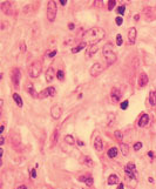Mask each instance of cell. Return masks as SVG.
<instances>
[{"instance_id": "6da1fadb", "label": "cell", "mask_w": 156, "mask_h": 189, "mask_svg": "<svg viewBox=\"0 0 156 189\" xmlns=\"http://www.w3.org/2000/svg\"><path fill=\"white\" fill-rule=\"evenodd\" d=\"M106 36V31L101 27H93L86 31L82 35V42L89 46H96Z\"/></svg>"}, {"instance_id": "7a4b0ae2", "label": "cell", "mask_w": 156, "mask_h": 189, "mask_svg": "<svg viewBox=\"0 0 156 189\" xmlns=\"http://www.w3.org/2000/svg\"><path fill=\"white\" fill-rule=\"evenodd\" d=\"M102 53H103V56H105L106 62H107L108 66L113 65L116 61V59H118L116 52L114 51V46H113V43H110V42H107L105 46H103Z\"/></svg>"}, {"instance_id": "3957f363", "label": "cell", "mask_w": 156, "mask_h": 189, "mask_svg": "<svg viewBox=\"0 0 156 189\" xmlns=\"http://www.w3.org/2000/svg\"><path fill=\"white\" fill-rule=\"evenodd\" d=\"M41 72H42V64L39 60L33 61L31 64V66H29V68H28V74H29L31 78H33V79L34 78H38L41 74Z\"/></svg>"}, {"instance_id": "277c9868", "label": "cell", "mask_w": 156, "mask_h": 189, "mask_svg": "<svg viewBox=\"0 0 156 189\" xmlns=\"http://www.w3.org/2000/svg\"><path fill=\"white\" fill-rule=\"evenodd\" d=\"M56 13H58V6H56V3L51 0L47 4V19L48 21L53 22L56 18Z\"/></svg>"}, {"instance_id": "5b68a950", "label": "cell", "mask_w": 156, "mask_h": 189, "mask_svg": "<svg viewBox=\"0 0 156 189\" xmlns=\"http://www.w3.org/2000/svg\"><path fill=\"white\" fill-rule=\"evenodd\" d=\"M20 77L21 73L18 68H14L11 73V80H12V85L14 87V89H19L20 87Z\"/></svg>"}, {"instance_id": "8992f818", "label": "cell", "mask_w": 156, "mask_h": 189, "mask_svg": "<svg viewBox=\"0 0 156 189\" xmlns=\"http://www.w3.org/2000/svg\"><path fill=\"white\" fill-rule=\"evenodd\" d=\"M143 16L148 21H154L156 19V8L153 6H147L143 8Z\"/></svg>"}, {"instance_id": "52a82bcc", "label": "cell", "mask_w": 156, "mask_h": 189, "mask_svg": "<svg viewBox=\"0 0 156 189\" xmlns=\"http://www.w3.org/2000/svg\"><path fill=\"white\" fill-rule=\"evenodd\" d=\"M103 68H105V67H103L100 62H95V64H93V66L90 67V69H89L90 77H93V78L99 77V75L103 72Z\"/></svg>"}, {"instance_id": "ba28073f", "label": "cell", "mask_w": 156, "mask_h": 189, "mask_svg": "<svg viewBox=\"0 0 156 189\" xmlns=\"http://www.w3.org/2000/svg\"><path fill=\"white\" fill-rule=\"evenodd\" d=\"M0 8H1L3 13L6 14V16H12L13 14V5H12V3H10V1H4V3L0 5Z\"/></svg>"}, {"instance_id": "9c48e42d", "label": "cell", "mask_w": 156, "mask_h": 189, "mask_svg": "<svg viewBox=\"0 0 156 189\" xmlns=\"http://www.w3.org/2000/svg\"><path fill=\"white\" fill-rule=\"evenodd\" d=\"M62 114V107L60 105H54L51 108V115L54 120H59Z\"/></svg>"}, {"instance_id": "30bf717a", "label": "cell", "mask_w": 156, "mask_h": 189, "mask_svg": "<svg viewBox=\"0 0 156 189\" xmlns=\"http://www.w3.org/2000/svg\"><path fill=\"white\" fill-rule=\"evenodd\" d=\"M136 35H137V31L135 27H130L128 31V42L130 45H134L136 41Z\"/></svg>"}, {"instance_id": "8fae6325", "label": "cell", "mask_w": 156, "mask_h": 189, "mask_svg": "<svg viewBox=\"0 0 156 189\" xmlns=\"http://www.w3.org/2000/svg\"><path fill=\"white\" fill-rule=\"evenodd\" d=\"M110 97H112L113 102H119L121 99V92L119 88H116V87H114V88H112V90H110Z\"/></svg>"}, {"instance_id": "7c38bea8", "label": "cell", "mask_w": 156, "mask_h": 189, "mask_svg": "<svg viewBox=\"0 0 156 189\" xmlns=\"http://www.w3.org/2000/svg\"><path fill=\"white\" fill-rule=\"evenodd\" d=\"M126 181H127V183H128L130 187L135 188V186H136V177H135V174L126 173Z\"/></svg>"}, {"instance_id": "4fadbf2b", "label": "cell", "mask_w": 156, "mask_h": 189, "mask_svg": "<svg viewBox=\"0 0 156 189\" xmlns=\"http://www.w3.org/2000/svg\"><path fill=\"white\" fill-rule=\"evenodd\" d=\"M26 90L28 92V94L31 95L32 97H34V99H36V97H39V94L38 92H36L35 89H34V86L31 84V82H27L26 84Z\"/></svg>"}, {"instance_id": "5bb4252c", "label": "cell", "mask_w": 156, "mask_h": 189, "mask_svg": "<svg viewBox=\"0 0 156 189\" xmlns=\"http://www.w3.org/2000/svg\"><path fill=\"white\" fill-rule=\"evenodd\" d=\"M94 148L96 152H102L103 150V141L100 136H96L94 139Z\"/></svg>"}, {"instance_id": "9a60e30c", "label": "cell", "mask_w": 156, "mask_h": 189, "mask_svg": "<svg viewBox=\"0 0 156 189\" xmlns=\"http://www.w3.org/2000/svg\"><path fill=\"white\" fill-rule=\"evenodd\" d=\"M55 77H56V73H55V71H54V68L53 67H49L46 72V81L48 82V84H51Z\"/></svg>"}, {"instance_id": "2e32d148", "label": "cell", "mask_w": 156, "mask_h": 189, "mask_svg": "<svg viewBox=\"0 0 156 189\" xmlns=\"http://www.w3.org/2000/svg\"><path fill=\"white\" fill-rule=\"evenodd\" d=\"M149 79H148V75L146 73H141L140 77H138V80H137V84H138V87H144L147 84H148Z\"/></svg>"}, {"instance_id": "e0dca14e", "label": "cell", "mask_w": 156, "mask_h": 189, "mask_svg": "<svg viewBox=\"0 0 156 189\" xmlns=\"http://www.w3.org/2000/svg\"><path fill=\"white\" fill-rule=\"evenodd\" d=\"M149 123V115L148 114H142L140 120H138V127H146Z\"/></svg>"}, {"instance_id": "ac0fdd59", "label": "cell", "mask_w": 156, "mask_h": 189, "mask_svg": "<svg viewBox=\"0 0 156 189\" xmlns=\"http://www.w3.org/2000/svg\"><path fill=\"white\" fill-rule=\"evenodd\" d=\"M149 103L153 107L156 106V90H154V89H151L149 92Z\"/></svg>"}, {"instance_id": "d6986e66", "label": "cell", "mask_w": 156, "mask_h": 189, "mask_svg": "<svg viewBox=\"0 0 156 189\" xmlns=\"http://www.w3.org/2000/svg\"><path fill=\"white\" fill-rule=\"evenodd\" d=\"M118 183H120V180H119L118 175H115V174H112V175L108 177V184L113 186V184H118Z\"/></svg>"}, {"instance_id": "ffe728a7", "label": "cell", "mask_w": 156, "mask_h": 189, "mask_svg": "<svg viewBox=\"0 0 156 189\" xmlns=\"http://www.w3.org/2000/svg\"><path fill=\"white\" fill-rule=\"evenodd\" d=\"M81 160H82L81 163H83L84 166H88V167H93V166H94V162H93V160L89 157V156H82Z\"/></svg>"}, {"instance_id": "44dd1931", "label": "cell", "mask_w": 156, "mask_h": 189, "mask_svg": "<svg viewBox=\"0 0 156 189\" xmlns=\"http://www.w3.org/2000/svg\"><path fill=\"white\" fill-rule=\"evenodd\" d=\"M124 170H126V173H131V174H135V171H136L135 164H134L133 162H129V163L127 164V166H126Z\"/></svg>"}, {"instance_id": "7402d4cb", "label": "cell", "mask_w": 156, "mask_h": 189, "mask_svg": "<svg viewBox=\"0 0 156 189\" xmlns=\"http://www.w3.org/2000/svg\"><path fill=\"white\" fill-rule=\"evenodd\" d=\"M13 99H14V101H15V103H17V105H18V107H22V106H24L22 99H21V96L18 94V93H14V94H13Z\"/></svg>"}, {"instance_id": "603a6c76", "label": "cell", "mask_w": 156, "mask_h": 189, "mask_svg": "<svg viewBox=\"0 0 156 189\" xmlns=\"http://www.w3.org/2000/svg\"><path fill=\"white\" fill-rule=\"evenodd\" d=\"M118 153H119V150H118V148H116V147H112V148H110L109 150L107 152V154H108V157H110V158H114V157H116V155H118Z\"/></svg>"}, {"instance_id": "cb8c5ba5", "label": "cell", "mask_w": 156, "mask_h": 189, "mask_svg": "<svg viewBox=\"0 0 156 189\" xmlns=\"http://www.w3.org/2000/svg\"><path fill=\"white\" fill-rule=\"evenodd\" d=\"M120 149H121V153H122L123 156H127V155H128V153H129V147H128V145H126V143H122V142H121Z\"/></svg>"}, {"instance_id": "d4e9b609", "label": "cell", "mask_w": 156, "mask_h": 189, "mask_svg": "<svg viewBox=\"0 0 156 189\" xmlns=\"http://www.w3.org/2000/svg\"><path fill=\"white\" fill-rule=\"evenodd\" d=\"M86 46H87V45H86L84 42H81L80 45H77V46L75 47V48H73V49H72V53H79V52H80V51H82V49H83Z\"/></svg>"}, {"instance_id": "484cf974", "label": "cell", "mask_w": 156, "mask_h": 189, "mask_svg": "<svg viewBox=\"0 0 156 189\" xmlns=\"http://www.w3.org/2000/svg\"><path fill=\"white\" fill-rule=\"evenodd\" d=\"M58 138H59V129H55L53 133V136H52V146H54L58 141Z\"/></svg>"}, {"instance_id": "4316f807", "label": "cell", "mask_w": 156, "mask_h": 189, "mask_svg": "<svg viewBox=\"0 0 156 189\" xmlns=\"http://www.w3.org/2000/svg\"><path fill=\"white\" fill-rule=\"evenodd\" d=\"M65 142H67L68 145H74L75 143V139L72 135H66L65 136Z\"/></svg>"}, {"instance_id": "83f0119b", "label": "cell", "mask_w": 156, "mask_h": 189, "mask_svg": "<svg viewBox=\"0 0 156 189\" xmlns=\"http://www.w3.org/2000/svg\"><path fill=\"white\" fill-rule=\"evenodd\" d=\"M56 78L60 80V81H62V80L65 79V73L64 71H61V69H59V71H56Z\"/></svg>"}, {"instance_id": "f1b7e54d", "label": "cell", "mask_w": 156, "mask_h": 189, "mask_svg": "<svg viewBox=\"0 0 156 189\" xmlns=\"http://www.w3.org/2000/svg\"><path fill=\"white\" fill-rule=\"evenodd\" d=\"M47 96H49L48 89H44L42 92L39 93V99H44V97H47Z\"/></svg>"}, {"instance_id": "f546056e", "label": "cell", "mask_w": 156, "mask_h": 189, "mask_svg": "<svg viewBox=\"0 0 156 189\" xmlns=\"http://www.w3.org/2000/svg\"><path fill=\"white\" fill-rule=\"evenodd\" d=\"M96 51H97L96 46H90V48L88 49V53H87V55H88V56H92L93 54H95V53H96Z\"/></svg>"}, {"instance_id": "4dcf8cb0", "label": "cell", "mask_w": 156, "mask_h": 189, "mask_svg": "<svg viewBox=\"0 0 156 189\" xmlns=\"http://www.w3.org/2000/svg\"><path fill=\"white\" fill-rule=\"evenodd\" d=\"M115 5H116V1H115V0H109V1H108V10L113 11V8L115 7Z\"/></svg>"}, {"instance_id": "1f68e13d", "label": "cell", "mask_w": 156, "mask_h": 189, "mask_svg": "<svg viewBox=\"0 0 156 189\" xmlns=\"http://www.w3.org/2000/svg\"><path fill=\"white\" fill-rule=\"evenodd\" d=\"M47 89H48L49 96H55V95H56V89L54 88V87H52V86H51V87H48Z\"/></svg>"}, {"instance_id": "d6a6232c", "label": "cell", "mask_w": 156, "mask_h": 189, "mask_svg": "<svg viewBox=\"0 0 156 189\" xmlns=\"http://www.w3.org/2000/svg\"><path fill=\"white\" fill-rule=\"evenodd\" d=\"M114 135H115V138L118 139L119 141H122V139H123V134L121 133L120 130H116L115 133H114Z\"/></svg>"}, {"instance_id": "836d02e7", "label": "cell", "mask_w": 156, "mask_h": 189, "mask_svg": "<svg viewBox=\"0 0 156 189\" xmlns=\"http://www.w3.org/2000/svg\"><path fill=\"white\" fill-rule=\"evenodd\" d=\"M128 103H129V102H128V100H124V101H123V102L120 105V108H121L122 110L127 109V108H128Z\"/></svg>"}, {"instance_id": "e575fe53", "label": "cell", "mask_w": 156, "mask_h": 189, "mask_svg": "<svg viewBox=\"0 0 156 189\" xmlns=\"http://www.w3.org/2000/svg\"><path fill=\"white\" fill-rule=\"evenodd\" d=\"M116 45H118V46H121V45H122V35H121V34H118V35H116Z\"/></svg>"}, {"instance_id": "d590c367", "label": "cell", "mask_w": 156, "mask_h": 189, "mask_svg": "<svg viewBox=\"0 0 156 189\" xmlns=\"http://www.w3.org/2000/svg\"><path fill=\"white\" fill-rule=\"evenodd\" d=\"M84 183L90 187V186H93V183H94V180H93V177H87L86 181H84Z\"/></svg>"}, {"instance_id": "8d00e7d4", "label": "cell", "mask_w": 156, "mask_h": 189, "mask_svg": "<svg viewBox=\"0 0 156 189\" xmlns=\"http://www.w3.org/2000/svg\"><path fill=\"white\" fill-rule=\"evenodd\" d=\"M124 10H126V7L124 6H119L118 7V13L119 14H120V16H123V14H124Z\"/></svg>"}, {"instance_id": "74e56055", "label": "cell", "mask_w": 156, "mask_h": 189, "mask_svg": "<svg viewBox=\"0 0 156 189\" xmlns=\"http://www.w3.org/2000/svg\"><path fill=\"white\" fill-rule=\"evenodd\" d=\"M133 148H134V150H136V152H137V150H140V149L142 148V143H141V142H136L135 145H134V147H133Z\"/></svg>"}, {"instance_id": "f35d334b", "label": "cell", "mask_w": 156, "mask_h": 189, "mask_svg": "<svg viewBox=\"0 0 156 189\" xmlns=\"http://www.w3.org/2000/svg\"><path fill=\"white\" fill-rule=\"evenodd\" d=\"M56 53H58V51H56V49H53L52 52L47 53V56H48V58H54V56L56 55Z\"/></svg>"}, {"instance_id": "ab89813d", "label": "cell", "mask_w": 156, "mask_h": 189, "mask_svg": "<svg viewBox=\"0 0 156 189\" xmlns=\"http://www.w3.org/2000/svg\"><path fill=\"white\" fill-rule=\"evenodd\" d=\"M115 22H116V25H118V26H121V25H122V22H123L122 17H118V18L115 19Z\"/></svg>"}, {"instance_id": "60d3db41", "label": "cell", "mask_w": 156, "mask_h": 189, "mask_svg": "<svg viewBox=\"0 0 156 189\" xmlns=\"http://www.w3.org/2000/svg\"><path fill=\"white\" fill-rule=\"evenodd\" d=\"M31 176L33 177V179H35V177H36V170H35V169H32V170H31Z\"/></svg>"}, {"instance_id": "b9f144b4", "label": "cell", "mask_w": 156, "mask_h": 189, "mask_svg": "<svg viewBox=\"0 0 156 189\" xmlns=\"http://www.w3.org/2000/svg\"><path fill=\"white\" fill-rule=\"evenodd\" d=\"M4 130H5V122H3V123H1V128H0V134H1V135H3Z\"/></svg>"}, {"instance_id": "7bdbcfd3", "label": "cell", "mask_w": 156, "mask_h": 189, "mask_svg": "<svg viewBox=\"0 0 156 189\" xmlns=\"http://www.w3.org/2000/svg\"><path fill=\"white\" fill-rule=\"evenodd\" d=\"M4 143H5V138H4V135H1V138H0V145L3 146Z\"/></svg>"}, {"instance_id": "ee69618b", "label": "cell", "mask_w": 156, "mask_h": 189, "mask_svg": "<svg viewBox=\"0 0 156 189\" xmlns=\"http://www.w3.org/2000/svg\"><path fill=\"white\" fill-rule=\"evenodd\" d=\"M26 51V45H25V42H22L21 43V52H25Z\"/></svg>"}, {"instance_id": "f6af8a7d", "label": "cell", "mask_w": 156, "mask_h": 189, "mask_svg": "<svg viewBox=\"0 0 156 189\" xmlns=\"http://www.w3.org/2000/svg\"><path fill=\"white\" fill-rule=\"evenodd\" d=\"M118 189H124V184H123V183H119Z\"/></svg>"}, {"instance_id": "bcb514c9", "label": "cell", "mask_w": 156, "mask_h": 189, "mask_svg": "<svg viewBox=\"0 0 156 189\" xmlns=\"http://www.w3.org/2000/svg\"><path fill=\"white\" fill-rule=\"evenodd\" d=\"M68 27H69V29H74V27H75V26H74V24H72V22H71V24H69V25H68Z\"/></svg>"}, {"instance_id": "7dc6e473", "label": "cell", "mask_w": 156, "mask_h": 189, "mask_svg": "<svg viewBox=\"0 0 156 189\" xmlns=\"http://www.w3.org/2000/svg\"><path fill=\"white\" fill-rule=\"evenodd\" d=\"M17 189H27V187H26V186H24V184H22V186H19Z\"/></svg>"}, {"instance_id": "c3c4849f", "label": "cell", "mask_w": 156, "mask_h": 189, "mask_svg": "<svg viewBox=\"0 0 156 189\" xmlns=\"http://www.w3.org/2000/svg\"><path fill=\"white\" fill-rule=\"evenodd\" d=\"M148 156H149V157H151V158H154V154H153V152H149V153H148Z\"/></svg>"}, {"instance_id": "681fc988", "label": "cell", "mask_w": 156, "mask_h": 189, "mask_svg": "<svg viewBox=\"0 0 156 189\" xmlns=\"http://www.w3.org/2000/svg\"><path fill=\"white\" fill-rule=\"evenodd\" d=\"M60 3H61V5H66L67 1H66V0H60Z\"/></svg>"}, {"instance_id": "f907efd6", "label": "cell", "mask_w": 156, "mask_h": 189, "mask_svg": "<svg viewBox=\"0 0 156 189\" xmlns=\"http://www.w3.org/2000/svg\"><path fill=\"white\" fill-rule=\"evenodd\" d=\"M77 145H79V146H83L84 143L82 142V141H80V140H79V141H77Z\"/></svg>"}, {"instance_id": "816d5d0a", "label": "cell", "mask_w": 156, "mask_h": 189, "mask_svg": "<svg viewBox=\"0 0 156 189\" xmlns=\"http://www.w3.org/2000/svg\"><path fill=\"white\" fill-rule=\"evenodd\" d=\"M138 18H140V16H138V14H136V16H135V17H134V19H135V20H136V21H137V20H138Z\"/></svg>"}, {"instance_id": "f5cc1de1", "label": "cell", "mask_w": 156, "mask_h": 189, "mask_svg": "<svg viewBox=\"0 0 156 189\" xmlns=\"http://www.w3.org/2000/svg\"><path fill=\"white\" fill-rule=\"evenodd\" d=\"M148 181H149V182H151V183H153V182H154V180L151 179V177H149V179H148Z\"/></svg>"}]
</instances>
